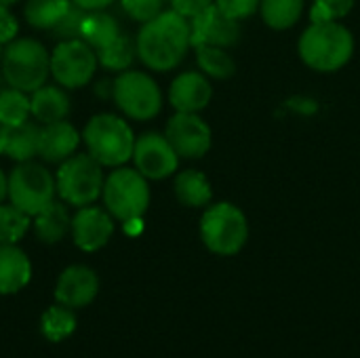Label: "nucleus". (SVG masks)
I'll return each instance as SVG.
<instances>
[{"mask_svg": "<svg viewBox=\"0 0 360 358\" xmlns=\"http://www.w3.org/2000/svg\"><path fill=\"white\" fill-rule=\"evenodd\" d=\"M139 59L154 72H169L177 68L192 46L190 19L177 11H162L154 19L141 23L135 38Z\"/></svg>", "mask_w": 360, "mask_h": 358, "instance_id": "obj_1", "label": "nucleus"}, {"mask_svg": "<svg viewBox=\"0 0 360 358\" xmlns=\"http://www.w3.org/2000/svg\"><path fill=\"white\" fill-rule=\"evenodd\" d=\"M302 61L316 72L342 70L354 53V36L340 21H312L297 42Z\"/></svg>", "mask_w": 360, "mask_h": 358, "instance_id": "obj_2", "label": "nucleus"}, {"mask_svg": "<svg viewBox=\"0 0 360 358\" xmlns=\"http://www.w3.org/2000/svg\"><path fill=\"white\" fill-rule=\"evenodd\" d=\"M89 154L101 167H122L133 158L135 135L127 120L114 114L93 116L82 133Z\"/></svg>", "mask_w": 360, "mask_h": 358, "instance_id": "obj_3", "label": "nucleus"}, {"mask_svg": "<svg viewBox=\"0 0 360 358\" xmlns=\"http://www.w3.org/2000/svg\"><path fill=\"white\" fill-rule=\"evenodd\" d=\"M2 76L8 87L34 93L46 84L51 72V55L34 38H15L2 53Z\"/></svg>", "mask_w": 360, "mask_h": 358, "instance_id": "obj_4", "label": "nucleus"}, {"mask_svg": "<svg viewBox=\"0 0 360 358\" xmlns=\"http://www.w3.org/2000/svg\"><path fill=\"white\" fill-rule=\"evenodd\" d=\"M200 241L211 253L221 257L240 253L249 241L247 215L232 203L207 207L200 217Z\"/></svg>", "mask_w": 360, "mask_h": 358, "instance_id": "obj_5", "label": "nucleus"}, {"mask_svg": "<svg viewBox=\"0 0 360 358\" xmlns=\"http://www.w3.org/2000/svg\"><path fill=\"white\" fill-rule=\"evenodd\" d=\"M101 196L108 213L122 224L141 219L150 207V186L137 169L118 167L112 171L103 181Z\"/></svg>", "mask_w": 360, "mask_h": 358, "instance_id": "obj_6", "label": "nucleus"}, {"mask_svg": "<svg viewBox=\"0 0 360 358\" xmlns=\"http://www.w3.org/2000/svg\"><path fill=\"white\" fill-rule=\"evenodd\" d=\"M103 181L101 165L91 154H72L61 162L55 177L57 194L74 207L93 205L103 192Z\"/></svg>", "mask_w": 360, "mask_h": 358, "instance_id": "obj_7", "label": "nucleus"}, {"mask_svg": "<svg viewBox=\"0 0 360 358\" xmlns=\"http://www.w3.org/2000/svg\"><path fill=\"white\" fill-rule=\"evenodd\" d=\"M57 186L55 177L32 160L19 162L8 175V198L11 205L34 217L44 207H49L55 198Z\"/></svg>", "mask_w": 360, "mask_h": 358, "instance_id": "obj_8", "label": "nucleus"}, {"mask_svg": "<svg viewBox=\"0 0 360 358\" xmlns=\"http://www.w3.org/2000/svg\"><path fill=\"white\" fill-rule=\"evenodd\" d=\"M112 97L124 116L133 120H150L162 108V93L156 80L139 70H124L112 82Z\"/></svg>", "mask_w": 360, "mask_h": 358, "instance_id": "obj_9", "label": "nucleus"}, {"mask_svg": "<svg viewBox=\"0 0 360 358\" xmlns=\"http://www.w3.org/2000/svg\"><path fill=\"white\" fill-rule=\"evenodd\" d=\"M97 70V53L82 38L61 40L51 53V74L59 87L80 89Z\"/></svg>", "mask_w": 360, "mask_h": 358, "instance_id": "obj_10", "label": "nucleus"}, {"mask_svg": "<svg viewBox=\"0 0 360 358\" xmlns=\"http://www.w3.org/2000/svg\"><path fill=\"white\" fill-rule=\"evenodd\" d=\"M165 137L179 158H202L213 143L211 127L194 112H177L169 118Z\"/></svg>", "mask_w": 360, "mask_h": 358, "instance_id": "obj_11", "label": "nucleus"}, {"mask_svg": "<svg viewBox=\"0 0 360 358\" xmlns=\"http://www.w3.org/2000/svg\"><path fill=\"white\" fill-rule=\"evenodd\" d=\"M133 162L146 179H165L177 171L179 156L165 135L150 131L135 139Z\"/></svg>", "mask_w": 360, "mask_h": 358, "instance_id": "obj_12", "label": "nucleus"}, {"mask_svg": "<svg viewBox=\"0 0 360 358\" xmlns=\"http://www.w3.org/2000/svg\"><path fill=\"white\" fill-rule=\"evenodd\" d=\"M192 30V46L209 44V46H221L232 49L240 40V21L224 15L215 4L198 13L190 19Z\"/></svg>", "mask_w": 360, "mask_h": 358, "instance_id": "obj_13", "label": "nucleus"}, {"mask_svg": "<svg viewBox=\"0 0 360 358\" xmlns=\"http://www.w3.org/2000/svg\"><path fill=\"white\" fill-rule=\"evenodd\" d=\"M114 234V217L108 209L99 207H80L72 219V238L80 251L93 253L103 249Z\"/></svg>", "mask_w": 360, "mask_h": 358, "instance_id": "obj_14", "label": "nucleus"}, {"mask_svg": "<svg viewBox=\"0 0 360 358\" xmlns=\"http://www.w3.org/2000/svg\"><path fill=\"white\" fill-rule=\"evenodd\" d=\"M99 293V279L86 266L65 268L55 285V302L72 310L93 304Z\"/></svg>", "mask_w": 360, "mask_h": 358, "instance_id": "obj_15", "label": "nucleus"}, {"mask_svg": "<svg viewBox=\"0 0 360 358\" xmlns=\"http://www.w3.org/2000/svg\"><path fill=\"white\" fill-rule=\"evenodd\" d=\"M211 97L213 89L202 72H181L169 87V101L177 112L198 114L211 103Z\"/></svg>", "mask_w": 360, "mask_h": 358, "instance_id": "obj_16", "label": "nucleus"}, {"mask_svg": "<svg viewBox=\"0 0 360 358\" xmlns=\"http://www.w3.org/2000/svg\"><path fill=\"white\" fill-rule=\"evenodd\" d=\"M80 143V135L74 124L65 120L49 122L38 131V156L44 162L68 160Z\"/></svg>", "mask_w": 360, "mask_h": 358, "instance_id": "obj_17", "label": "nucleus"}, {"mask_svg": "<svg viewBox=\"0 0 360 358\" xmlns=\"http://www.w3.org/2000/svg\"><path fill=\"white\" fill-rule=\"evenodd\" d=\"M32 281L30 257L17 245L0 243V295L19 293Z\"/></svg>", "mask_w": 360, "mask_h": 358, "instance_id": "obj_18", "label": "nucleus"}, {"mask_svg": "<svg viewBox=\"0 0 360 358\" xmlns=\"http://www.w3.org/2000/svg\"><path fill=\"white\" fill-rule=\"evenodd\" d=\"M30 101H32V116L42 124L63 120L70 114V99L65 91L53 84H42L40 89H36Z\"/></svg>", "mask_w": 360, "mask_h": 358, "instance_id": "obj_19", "label": "nucleus"}, {"mask_svg": "<svg viewBox=\"0 0 360 358\" xmlns=\"http://www.w3.org/2000/svg\"><path fill=\"white\" fill-rule=\"evenodd\" d=\"M72 230V219L63 203H51L38 215H34V232L36 238L44 245H55L65 238Z\"/></svg>", "mask_w": 360, "mask_h": 358, "instance_id": "obj_20", "label": "nucleus"}, {"mask_svg": "<svg viewBox=\"0 0 360 358\" xmlns=\"http://www.w3.org/2000/svg\"><path fill=\"white\" fill-rule=\"evenodd\" d=\"M38 131L40 127L32 124L30 120L17 127H0L4 139V154L17 162L32 160L38 154Z\"/></svg>", "mask_w": 360, "mask_h": 358, "instance_id": "obj_21", "label": "nucleus"}, {"mask_svg": "<svg viewBox=\"0 0 360 358\" xmlns=\"http://www.w3.org/2000/svg\"><path fill=\"white\" fill-rule=\"evenodd\" d=\"M175 196L184 207H192V209H200L207 207L213 198V190H211V181L194 169L181 171L175 177Z\"/></svg>", "mask_w": 360, "mask_h": 358, "instance_id": "obj_22", "label": "nucleus"}, {"mask_svg": "<svg viewBox=\"0 0 360 358\" xmlns=\"http://www.w3.org/2000/svg\"><path fill=\"white\" fill-rule=\"evenodd\" d=\"M118 36H120V25L110 13H103L101 8L86 11L82 25H80V38L89 46L99 51V49L108 46L112 40H116Z\"/></svg>", "mask_w": 360, "mask_h": 358, "instance_id": "obj_23", "label": "nucleus"}, {"mask_svg": "<svg viewBox=\"0 0 360 358\" xmlns=\"http://www.w3.org/2000/svg\"><path fill=\"white\" fill-rule=\"evenodd\" d=\"M76 314L72 308L55 304L51 308H46L40 317V331L42 338L49 342H63L68 338H72V333L76 331Z\"/></svg>", "mask_w": 360, "mask_h": 358, "instance_id": "obj_24", "label": "nucleus"}, {"mask_svg": "<svg viewBox=\"0 0 360 358\" xmlns=\"http://www.w3.org/2000/svg\"><path fill=\"white\" fill-rule=\"evenodd\" d=\"M304 4L306 0H259V13L272 30H289L302 19Z\"/></svg>", "mask_w": 360, "mask_h": 358, "instance_id": "obj_25", "label": "nucleus"}, {"mask_svg": "<svg viewBox=\"0 0 360 358\" xmlns=\"http://www.w3.org/2000/svg\"><path fill=\"white\" fill-rule=\"evenodd\" d=\"M72 0H27L25 2V19L30 25L38 30H53L70 11Z\"/></svg>", "mask_w": 360, "mask_h": 358, "instance_id": "obj_26", "label": "nucleus"}, {"mask_svg": "<svg viewBox=\"0 0 360 358\" xmlns=\"http://www.w3.org/2000/svg\"><path fill=\"white\" fill-rule=\"evenodd\" d=\"M196 61L202 74L217 78V80L232 78L236 72L234 57L228 53V49H221V46H209V44L196 46Z\"/></svg>", "mask_w": 360, "mask_h": 358, "instance_id": "obj_27", "label": "nucleus"}, {"mask_svg": "<svg viewBox=\"0 0 360 358\" xmlns=\"http://www.w3.org/2000/svg\"><path fill=\"white\" fill-rule=\"evenodd\" d=\"M32 114V101L27 93L19 89L0 91V127H17L25 122Z\"/></svg>", "mask_w": 360, "mask_h": 358, "instance_id": "obj_28", "label": "nucleus"}, {"mask_svg": "<svg viewBox=\"0 0 360 358\" xmlns=\"http://www.w3.org/2000/svg\"><path fill=\"white\" fill-rule=\"evenodd\" d=\"M137 55V46L135 42L120 34L116 40H112L108 46L99 49L97 51V61L105 68V70H112V72H124L131 68L133 59Z\"/></svg>", "mask_w": 360, "mask_h": 358, "instance_id": "obj_29", "label": "nucleus"}, {"mask_svg": "<svg viewBox=\"0 0 360 358\" xmlns=\"http://www.w3.org/2000/svg\"><path fill=\"white\" fill-rule=\"evenodd\" d=\"M30 230V215L13 205H0V243L17 245Z\"/></svg>", "mask_w": 360, "mask_h": 358, "instance_id": "obj_30", "label": "nucleus"}, {"mask_svg": "<svg viewBox=\"0 0 360 358\" xmlns=\"http://www.w3.org/2000/svg\"><path fill=\"white\" fill-rule=\"evenodd\" d=\"M356 0H314L310 8L312 21H340L352 8Z\"/></svg>", "mask_w": 360, "mask_h": 358, "instance_id": "obj_31", "label": "nucleus"}, {"mask_svg": "<svg viewBox=\"0 0 360 358\" xmlns=\"http://www.w3.org/2000/svg\"><path fill=\"white\" fill-rule=\"evenodd\" d=\"M120 2H122L124 13L139 23H146L154 19L156 15H160L162 4H165V0H120Z\"/></svg>", "mask_w": 360, "mask_h": 358, "instance_id": "obj_32", "label": "nucleus"}, {"mask_svg": "<svg viewBox=\"0 0 360 358\" xmlns=\"http://www.w3.org/2000/svg\"><path fill=\"white\" fill-rule=\"evenodd\" d=\"M84 15H86V11H84V8H80V6H76V4L72 2V6H70V11L65 13V17H63V19L53 27L55 36H57V38H61V40L80 38V25H82Z\"/></svg>", "mask_w": 360, "mask_h": 358, "instance_id": "obj_33", "label": "nucleus"}, {"mask_svg": "<svg viewBox=\"0 0 360 358\" xmlns=\"http://www.w3.org/2000/svg\"><path fill=\"white\" fill-rule=\"evenodd\" d=\"M215 6L224 15H228L236 21H243L259 11V0H215Z\"/></svg>", "mask_w": 360, "mask_h": 358, "instance_id": "obj_34", "label": "nucleus"}, {"mask_svg": "<svg viewBox=\"0 0 360 358\" xmlns=\"http://www.w3.org/2000/svg\"><path fill=\"white\" fill-rule=\"evenodd\" d=\"M17 30H19V23L15 19V15L8 11V6L0 4V44H8L15 40L17 36Z\"/></svg>", "mask_w": 360, "mask_h": 358, "instance_id": "obj_35", "label": "nucleus"}, {"mask_svg": "<svg viewBox=\"0 0 360 358\" xmlns=\"http://www.w3.org/2000/svg\"><path fill=\"white\" fill-rule=\"evenodd\" d=\"M169 2H171L173 11H177L179 15H184L188 19L196 17L198 13H202L205 8L215 4V0H169Z\"/></svg>", "mask_w": 360, "mask_h": 358, "instance_id": "obj_36", "label": "nucleus"}, {"mask_svg": "<svg viewBox=\"0 0 360 358\" xmlns=\"http://www.w3.org/2000/svg\"><path fill=\"white\" fill-rule=\"evenodd\" d=\"M76 6L84 8V11H99V8H105L110 6L114 0H72Z\"/></svg>", "mask_w": 360, "mask_h": 358, "instance_id": "obj_37", "label": "nucleus"}, {"mask_svg": "<svg viewBox=\"0 0 360 358\" xmlns=\"http://www.w3.org/2000/svg\"><path fill=\"white\" fill-rule=\"evenodd\" d=\"M8 196V177L2 173V169H0V205H2V200Z\"/></svg>", "mask_w": 360, "mask_h": 358, "instance_id": "obj_38", "label": "nucleus"}, {"mask_svg": "<svg viewBox=\"0 0 360 358\" xmlns=\"http://www.w3.org/2000/svg\"><path fill=\"white\" fill-rule=\"evenodd\" d=\"M17 0H0V4H4V6H11V4H15Z\"/></svg>", "mask_w": 360, "mask_h": 358, "instance_id": "obj_39", "label": "nucleus"}, {"mask_svg": "<svg viewBox=\"0 0 360 358\" xmlns=\"http://www.w3.org/2000/svg\"><path fill=\"white\" fill-rule=\"evenodd\" d=\"M0 154H4V139H2V133H0Z\"/></svg>", "mask_w": 360, "mask_h": 358, "instance_id": "obj_40", "label": "nucleus"}, {"mask_svg": "<svg viewBox=\"0 0 360 358\" xmlns=\"http://www.w3.org/2000/svg\"><path fill=\"white\" fill-rule=\"evenodd\" d=\"M2 53H4V49H2V44H0V63H2Z\"/></svg>", "mask_w": 360, "mask_h": 358, "instance_id": "obj_41", "label": "nucleus"}]
</instances>
